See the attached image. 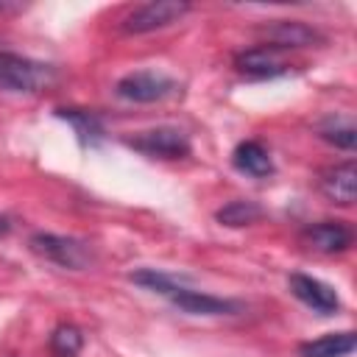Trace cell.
Instances as JSON below:
<instances>
[{
    "label": "cell",
    "mask_w": 357,
    "mask_h": 357,
    "mask_svg": "<svg viewBox=\"0 0 357 357\" xmlns=\"http://www.w3.org/2000/svg\"><path fill=\"white\" fill-rule=\"evenodd\" d=\"M265 215V209L257 204V201H229L226 206H220L215 212V220L223 223V226H231V229H240V226H251L257 223L259 218Z\"/></svg>",
    "instance_id": "obj_15"
},
{
    "label": "cell",
    "mask_w": 357,
    "mask_h": 357,
    "mask_svg": "<svg viewBox=\"0 0 357 357\" xmlns=\"http://www.w3.org/2000/svg\"><path fill=\"white\" fill-rule=\"evenodd\" d=\"M114 92L123 100L131 103H156L165 100L167 95L176 92V81L167 78L165 73H153V70H139V73H128L117 81Z\"/></svg>",
    "instance_id": "obj_5"
},
{
    "label": "cell",
    "mask_w": 357,
    "mask_h": 357,
    "mask_svg": "<svg viewBox=\"0 0 357 357\" xmlns=\"http://www.w3.org/2000/svg\"><path fill=\"white\" fill-rule=\"evenodd\" d=\"M351 240H354L351 229L340 220H321L301 229V243L318 254H340L351 245Z\"/></svg>",
    "instance_id": "obj_8"
},
{
    "label": "cell",
    "mask_w": 357,
    "mask_h": 357,
    "mask_svg": "<svg viewBox=\"0 0 357 357\" xmlns=\"http://www.w3.org/2000/svg\"><path fill=\"white\" fill-rule=\"evenodd\" d=\"M178 310L190 312V315H234L240 312V304L231 301V298H218V296H209V293H201V290H192V287H184L181 282L176 284V290L167 296Z\"/></svg>",
    "instance_id": "obj_9"
},
{
    "label": "cell",
    "mask_w": 357,
    "mask_h": 357,
    "mask_svg": "<svg viewBox=\"0 0 357 357\" xmlns=\"http://www.w3.org/2000/svg\"><path fill=\"white\" fill-rule=\"evenodd\" d=\"M234 67L245 78H276V75L287 73V64L279 59V50L265 47V45L237 53L234 56Z\"/></svg>",
    "instance_id": "obj_11"
},
{
    "label": "cell",
    "mask_w": 357,
    "mask_h": 357,
    "mask_svg": "<svg viewBox=\"0 0 357 357\" xmlns=\"http://www.w3.org/2000/svg\"><path fill=\"white\" fill-rule=\"evenodd\" d=\"M11 8V3H6V0H0V11H8Z\"/></svg>",
    "instance_id": "obj_19"
},
{
    "label": "cell",
    "mask_w": 357,
    "mask_h": 357,
    "mask_svg": "<svg viewBox=\"0 0 357 357\" xmlns=\"http://www.w3.org/2000/svg\"><path fill=\"white\" fill-rule=\"evenodd\" d=\"M84 349V335L73 324H59L50 335V354L53 357H78Z\"/></svg>",
    "instance_id": "obj_16"
},
{
    "label": "cell",
    "mask_w": 357,
    "mask_h": 357,
    "mask_svg": "<svg viewBox=\"0 0 357 357\" xmlns=\"http://www.w3.org/2000/svg\"><path fill=\"white\" fill-rule=\"evenodd\" d=\"M259 39L265 47L273 50H284V47H312V45H324V33L315 31L312 25L301 22V20H273L268 25H262Z\"/></svg>",
    "instance_id": "obj_6"
},
{
    "label": "cell",
    "mask_w": 357,
    "mask_h": 357,
    "mask_svg": "<svg viewBox=\"0 0 357 357\" xmlns=\"http://www.w3.org/2000/svg\"><path fill=\"white\" fill-rule=\"evenodd\" d=\"M126 145L145 153V156H153V159H181V156L190 153L187 134L173 128V126H159V128L139 131L137 137H128Z\"/></svg>",
    "instance_id": "obj_4"
},
{
    "label": "cell",
    "mask_w": 357,
    "mask_h": 357,
    "mask_svg": "<svg viewBox=\"0 0 357 357\" xmlns=\"http://www.w3.org/2000/svg\"><path fill=\"white\" fill-rule=\"evenodd\" d=\"M321 139H326L329 145L335 148H343V151H354V142H357V131L349 120H337V117H329L326 123H321L318 128Z\"/></svg>",
    "instance_id": "obj_17"
},
{
    "label": "cell",
    "mask_w": 357,
    "mask_h": 357,
    "mask_svg": "<svg viewBox=\"0 0 357 357\" xmlns=\"http://www.w3.org/2000/svg\"><path fill=\"white\" fill-rule=\"evenodd\" d=\"M61 120H67L73 126V131L78 134V139L84 145H98L103 139V123L95 112H86V109H59L56 112Z\"/></svg>",
    "instance_id": "obj_14"
},
{
    "label": "cell",
    "mask_w": 357,
    "mask_h": 357,
    "mask_svg": "<svg viewBox=\"0 0 357 357\" xmlns=\"http://www.w3.org/2000/svg\"><path fill=\"white\" fill-rule=\"evenodd\" d=\"M8 231H11V220L6 215H0V237H6Z\"/></svg>",
    "instance_id": "obj_18"
},
{
    "label": "cell",
    "mask_w": 357,
    "mask_h": 357,
    "mask_svg": "<svg viewBox=\"0 0 357 357\" xmlns=\"http://www.w3.org/2000/svg\"><path fill=\"white\" fill-rule=\"evenodd\" d=\"M56 84V67L20 56L14 50H0V89L36 95Z\"/></svg>",
    "instance_id": "obj_1"
},
{
    "label": "cell",
    "mask_w": 357,
    "mask_h": 357,
    "mask_svg": "<svg viewBox=\"0 0 357 357\" xmlns=\"http://www.w3.org/2000/svg\"><path fill=\"white\" fill-rule=\"evenodd\" d=\"M321 190L329 201L340 204V206H351L357 198V165L351 159L326 167L321 173Z\"/></svg>",
    "instance_id": "obj_10"
},
{
    "label": "cell",
    "mask_w": 357,
    "mask_h": 357,
    "mask_svg": "<svg viewBox=\"0 0 357 357\" xmlns=\"http://www.w3.org/2000/svg\"><path fill=\"white\" fill-rule=\"evenodd\" d=\"M187 11H190V3H181V0H151L145 6H137L123 20V31L126 33H151V31L178 22Z\"/></svg>",
    "instance_id": "obj_3"
},
{
    "label": "cell",
    "mask_w": 357,
    "mask_h": 357,
    "mask_svg": "<svg viewBox=\"0 0 357 357\" xmlns=\"http://www.w3.org/2000/svg\"><path fill=\"white\" fill-rule=\"evenodd\" d=\"M231 162H234V167H237L240 173L254 176V178H265V176L273 173L271 153H268L259 142H254V139L240 142V145L234 148V153H231Z\"/></svg>",
    "instance_id": "obj_12"
},
{
    "label": "cell",
    "mask_w": 357,
    "mask_h": 357,
    "mask_svg": "<svg viewBox=\"0 0 357 357\" xmlns=\"http://www.w3.org/2000/svg\"><path fill=\"white\" fill-rule=\"evenodd\" d=\"M357 340L354 332H329L324 337L307 340L298 346V357H349Z\"/></svg>",
    "instance_id": "obj_13"
},
{
    "label": "cell",
    "mask_w": 357,
    "mask_h": 357,
    "mask_svg": "<svg viewBox=\"0 0 357 357\" xmlns=\"http://www.w3.org/2000/svg\"><path fill=\"white\" fill-rule=\"evenodd\" d=\"M31 251L47 262H56L70 271H84L95 262V251L89 243L75 240V237H61V234H33L28 240Z\"/></svg>",
    "instance_id": "obj_2"
},
{
    "label": "cell",
    "mask_w": 357,
    "mask_h": 357,
    "mask_svg": "<svg viewBox=\"0 0 357 357\" xmlns=\"http://www.w3.org/2000/svg\"><path fill=\"white\" fill-rule=\"evenodd\" d=\"M290 284V293L307 304L310 310H315L318 315H332L340 310V296L335 293V287H329L326 282L315 279V276H307V273H290L287 279Z\"/></svg>",
    "instance_id": "obj_7"
}]
</instances>
